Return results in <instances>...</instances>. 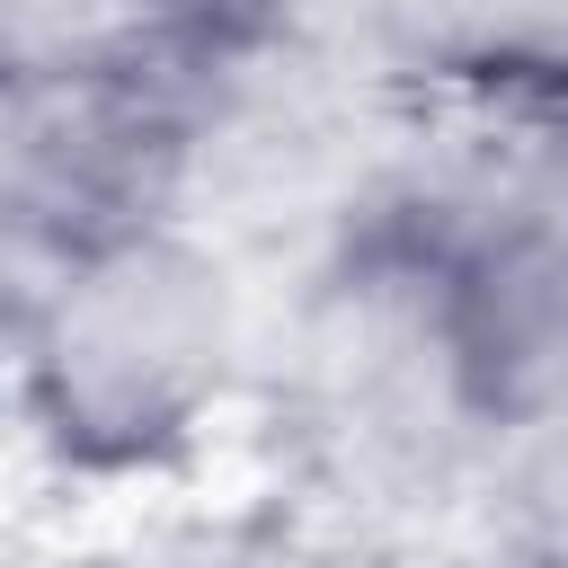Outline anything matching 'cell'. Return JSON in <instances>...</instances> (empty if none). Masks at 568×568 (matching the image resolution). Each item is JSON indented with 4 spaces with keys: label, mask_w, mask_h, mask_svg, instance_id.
<instances>
[{
    "label": "cell",
    "mask_w": 568,
    "mask_h": 568,
    "mask_svg": "<svg viewBox=\"0 0 568 568\" xmlns=\"http://www.w3.org/2000/svg\"><path fill=\"white\" fill-rule=\"evenodd\" d=\"M488 488L506 497V559H568V399L488 453Z\"/></svg>",
    "instance_id": "7a4b0ae2"
},
{
    "label": "cell",
    "mask_w": 568,
    "mask_h": 568,
    "mask_svg": "<svg viewBox=\"0 0 568 568\" xmlns=\"http://www.w3.org/2000/svg\"><path fill=\"white\" fill-rule=\"evenodd\" d=\"M36 568H222V559L178 541V532H160V524H124V532H80Z\"/></svg>",
    "instance_id": "3957f363"
},
{
    "label": "cell",
    "mask_w": 568,
    "mask_h": 568,
    "mask_svg": "<svg viewBox=\"0 0 568 568\" xmlns=\"http://www.w3.org/2000/svg\"><path fill=\"white\" fill-rule=\"evenodd\" d=\"M257 390V293L195 213L9 275L18 444L71 506H151L195 488Z\"/></svg>",
    "instance_id": "6da1fadb"
}]
</instances>
